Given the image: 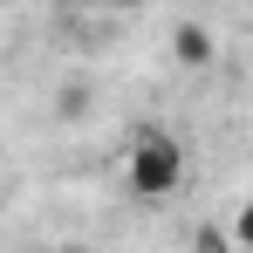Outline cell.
Masks as SVG:
<instances>
[{
  "instance_id": "1",
  "label": "cell",
  "mask_w": 253,
  "mask_h": 253,
  "mask_svg": "<svg viewBox=\"0 0 253 253\" xmlns=\"http://www.w3.org/2000/svg\"><path fill=\"white\" fill-rule=\"evenodd\" d=\"M130 185H137L144 199H171V192L185 185V144H178L171 130H144V137L130 144Z\"/></svg>"
},
{
  "instance_id": "2",
  "label": "cell",
  "mask_w": 253,
  "mask_h": 253,
  "mask_svg": "<svg viewBox=\"0 0 253 253\" xmlns=\"http://www.w3.org/2000/svg\"><path fill=\"white\" fill-rule=\"evenodd\" d=\"M178 55H185V62H206V55H212V42L199 35V28H185V35H178Z\"/></svg>"
},
{
  "instance_id": "3",
  "label": "cell",
  "mask_w": 253,
  "mask_h": 253,
  "mask_svg": "<svg viewBox=\"0 0 253 253\" xmlns=\"http://www.w3.org/2000/svg\"><path fill=\"white\" fill-rule=\"evenodd\" d=\"M240 247H253V206L240 212Z\"/></svg>"
}]
</instances>
